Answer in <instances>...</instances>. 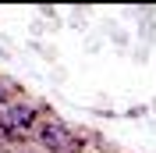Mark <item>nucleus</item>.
Returning <instances> with one entry per match:
<instances>
[{
  "mask_svg": "<svg viewBox=\"0 0 156 153\" xmlns=\"http://www.w3.org/2000/svg\"><path fill=\"white\" fill-rule=\"evenodd\" d=\"M0 125H7L11 132H29V128H36L39 125V103H32V100H11L7 107H0Z\"/></svg>",
  "mask_w": 156,
  "mask_h": 153,
  "instance_id": "obj_2",
  "label": "nucleus"
},
{
  "mask_svg": "<svg viewBox=\"0 0 156 153\" xmlns=\"http://www.w3.org/2000/svg\"><path fill=\"white\" fill-rule=\"evenodd\" d=\"M36 143L43 153H82V135H75V128L60 118H43L36 125Z\"/></svg>",
  "mask_w": 156,
  "mask_h": 153,
  "instance_id": "obj_1",
  "label": "nucleus"
},
{
  "mask_svg": "<svg viewBox=\"0 0 156 153\" xmlns=\"http://www.w3.org/2000/svg\"><path fill=\"white\" fill-rule=\"evenodd\" d=\"M11 100H18V86L7 82V78H0V107H7Z\"/></svg>",
  "mask_w": 156,
  "mask_h": 153,
  "instance_id": "obj_3",
  "label": "nucleus"
}]
</instances>
